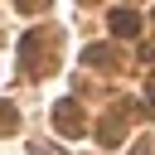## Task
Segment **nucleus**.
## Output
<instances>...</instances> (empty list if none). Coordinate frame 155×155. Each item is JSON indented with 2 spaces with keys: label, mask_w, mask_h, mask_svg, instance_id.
<instances>
[{
  "label": "nucleus",
  "mask_w": 155,
  "mask_h": 155,
  "mask_svg": "<svg viewBox=\"0 0 155 155\" xmlns=\"http://www.w3.org/2000/svg\"><path fill=\"white\" fill-rule=\"evenodd\" d=\"M34 155H58V150H48V145H34Z\"/></svg>",
  "instance_id": "obj_4"
},
{
  "label": "nucleus",
  "mask_w": 155,
  "mask_h": 155,
  "mask_svg": "<svg viewBox=\"0 0 155 155\" xmlns=\"http://www.w3.org/2000/svg\"><path fill=\"white\" fill-rule=\"evenodd\" d=\"M15 126H19V121H15V107H10V102H0V136H10Z\"/></svg>",
  "instance_id": "obj_3"
},
{
  "label": "nucleus",
  "mask_w": 155,
  "mask_h": 155,
  "mask_svg": "<svg viewBox=\"0 0 155 155\" xmlns=\"http://www.w3.org/2000/svg\"><path fill=\"white\" fill-rule=\"evenodd\" d=\"M111 29H116V34H136V29H140V19H136L131 10H116V15H111Z\"/></svg>",
  "instance_id": "obj_2"
},
{
  "label": "nucleus",
  "mask_w": 155,
  "mask_h": 155,
  "mask_svg": "<svg viewBox=\"0 0 155 155\" xmlns=\"http://www.w3.org/2000/svg\"><path fill=\"white\" fill-rule=\"evenodd\" d=\"M53 116H58V131H63V136H78V131H82V121H78V107H73V102H58V107H53Z\"/></svg>",
  "instance_id": "obj_1"
},
{
  "label": "nucleus",
  "mask_w": 155,
  "mask_h": 155,
  "mask_svg": "<svg viewBox=\"0 0 155 155\" xmlns=\"http://www.w3.org/2000/svg\"><path fill=\"white\" fill-rule=\"evenodd\" d=\"M19 5H24V10H39V5H44V0H19Z\"/></svg>",
  "instance_id": "obj_5"
}]
</instances>
